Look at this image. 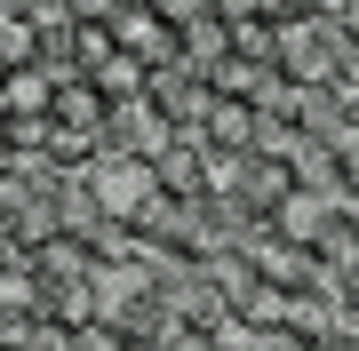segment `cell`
<instances>
[{
  "instance_id": "277c9868",
  "label": "cell",
  "mask_w": 359,
  "mask_h": 351,
  "mask_svg": "<svg viewBox=\"0 0 359 351\" xmlns=\"http://www.w3.org/2000/svg\"><path fill=\"white\" fill-rule=\"evenodd\" d=\"M56 128H80V136H104V128H112V104H104V96H96V80L88 72H72L65 80V88H56Z\"/></svg>"
},
{
  "instance_id": "9c48e42d",
  "label": "cell",
  "mask_w": 359,
  "mask_h": 351,
  "mask_svg": "<svg viewBox=\"0 0 359 351\" xmlns=\"http://www.w3.org/2000/svg\"><path fill=\"white\" fill-rule=\"evenodd\" d=\"M335 200H359V136H335Z\"/></svg>"
},
{
  "instance_id": "5b68a950",
  "label": "cell",
  "mask_w": 359,
  "mask_h": 351,
  "mask_svg": "<svg viewBox=\"0 0 359 351\" xmlns=\"http://www.w3.org/2000/svg\"><path fill=\"white\" fill-rule=\"evenodd\" d=\"M56 80L48 64H25V72H0V96H8V120H48L56 112Z\"/></svg>"
},
{
  "instance_id": "52a82bcc",
  "label": "cell",
  "mask_w": 359,
  "mask_h": 351,
  "mask_svg": "<svg viewBox=\"0 0 359 351\" xmlns=\"http://www.w3.org/2000/svg\"><path fill=\"white\" fill-rule=\"evenodd\" d=\"M0 351H80V327H65L56 312H40V319L16 327V336H0Z\"/></svg>"
},
{
  "instance_id": "30bf717a",
  "label": "cell",
  "mask_w": 359,
  "mask_h": 351,
  "mask_svg": "<svg viewBox=\"0 0 359 351\" xmlns=\"http://www.w3.org/2000/svg\"><path fill=\"white\" fill-rule=\"evenodd\" d=\"M16 176V144H8V128H0V184Z\"/></svg>"
},
{
  "instance_id": "8fae6325",
  "label": "cell",
  "mask_w": 359,
  "mask_h": 351,
  "mask_svg": "<svg viewBox=\"0 0 359 351\" xmlns=\"http://www.w3.org/2000/svg\"><path fill=\"white\" fill-rule=\"evenodd\" d=\"M0 128H8V96H0Z\"/></svg>"
},
{
  "instance_id": "7c38bea8",
  "label": "cell",
  "mask_w": 359,
  "mask_h": 351,
  "mask_svg": "<svg viewBox=\"0 0 359 351\" xmlns=\"http://www.w3.org/2000/svg\"><path fill=\"white\" fill-rule=\"evenodd\" d=\"M0 272H8V247H0Z\"/></svg>"
},
{
  "instance_id": "4fadbf2b",
  "label": "cell",
  "mask_w": 359,
  "mask_h": 351,
  "mask_svg": "<svg viewBox=\"0 0 359 351\" xmlns=\"http://www.w3.org/2000/svg\"><path fill=\"white\" fill-rule=\"evenodd\" d=\"M0 223H8V200H0Z\"/></svg>"
},
{
  "instance_id": "7a4b0ae2",
  "label": "cell",
  "mask_w": 359,
  "mask_h": 351,
  "mask_svg": "<svg viewBox=\"0 0 359 351\" xmlns=\"http://www.w3.org/2000/svg\"><path fill=\"white\" fill-rule=\"evenodd\" d=\"M200 144H216V152H256L264 144V112L248 104V96H216L200 120Z\"/></svg>"
},
{
  "instance_id": "3957f363",
  "label": "cell",
  "mask_w": 359,
  "mask_h": 351,
  "mask_svg": "<svg viewBox=\"0 0 359 351\" xmlns=\"http://www.w3.org/2000/svg\"><path fill=\"white\" fill-rule=\"evenodd\" d=\"M40 48H48V25L32 16V0H0V72L40 64Z\"/></svg>"
},
{
  "instance_id": "8992f818",
  "label": "cell",
  "mask_w": 359,
  "mask_h": 351,
  "mask_svg": "<svg viewBox=\"0 0 359 351\" xmlns=\"http://www.w3.org/2000/svg\"><path fill=\"white\" fill-rule=\"evenodd\" d=\"M88 80H96V96H104L112 112H120V104H144V88H152V72H144L136 56H112V64H96Z\"/></svg>"
},
{
  "instance_id": "ba28073f",
  "label": "cell",
  "mask_w": 359,
  "mask_h": 351,
  "mask_svg": "<svg viewBox=\"0 0 359 351\" xmlns=\"http://www.w3.org/2000/svg\"><path fill=\"white\" fill-rule=\"evenodd\" d=\"M264 80H271V64H248V56H216V64H208V88L216 96H248V104H256Z\"/></svg>"
},
{
  "instance_id": "6da1fadb",
  "label": "cell",
  "mask_w": 359,
  "mask_h": 351,
  "mask_svg": "<svg viewBox=\"0 0 359 351\" xmlns=\"http://www.w3.org/2000/svg\"><path fill=\"white\" fill-rule=\"evenodd\" d=\"M112 48H120V56H136L144 72L184 64V32L168 25L160 0H120V8H112Z\"/></svg>"
}]
</instances>
